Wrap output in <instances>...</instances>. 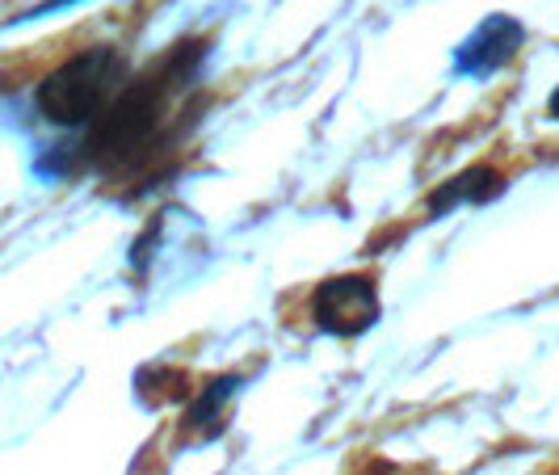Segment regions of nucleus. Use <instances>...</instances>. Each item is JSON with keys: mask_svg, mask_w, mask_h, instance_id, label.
I'll return each mask as SVG.
<instances>
[{"mask_svg": "<svg viewBox=\"0 0 559 475\" xmlns=\"http://www.w3.org/2000/svg\"><path fill=\"white\" fill-rule=\"evenodd\" d=\"M127 56L114 47H88L76 59L56 68L47 81L38 84L34 102L38 114L56 127H84L97 122L106 106L127 88Z\"/></svg>", "mask_w": 559, "mask_h": 475, "instance_id": "1", "label": "nucleus"}, {"mask_svg": "<svg viewBox=\"0 0 559 475\" xmlns=\"http://www.w3.org/2000/svg\"><path fill=\"white\" fill-rule=\"evenodd\" d=\"M311 320L329 336H362L379 320V290L362 274H336L311 295Z\"/></svg>", "mask_w": 559, "mask_h": 475, "instance_id": "2", "label": "nucleus"}, {"mask_svg": "<svg viewBox=\"0 0 559 475\" xmlns=\"http://www.w3.org/2000/svg\"><path fill=\"white\" fill-rule=\"evenodd\" d=\"M522 43H526L522 22L497 13V17L479 22L476 34H467V43L454 51V72L459 76H492L522 51Z\"/></svg>", "mask_w": 559, "mask_h": 475, "instance_id": "3", "label": "nucleus"}, {"mask_svg": "<svg viewBox=\"0 0 559 475\" xmlns=\"http://www.w3.org/2000/svg\"><path fill=\"white\" fill-rule=\"evenodd\" d=\"M497 190H501V177H497L488 165H476V168H467L463 177H450L447 186L429 198V211H433V215H447V211H454V206L488 202Z\"/></svg>", "mask_w": 559, "mask_h": 475, "instance_id": "4", "label": "nucleus"}, {"mask_svg": "<svg viewBox=\"0 0 559 475\" xmlns=\"http://www.w3.org/2000/svg\"><path fill=\"white\" fill-rule=\"evenodd\" d=\"M240 375H227V379H215L206 392L198 395L194 404H190V417H186V425L190 429H215L219 420L227 417V408H231V400H236V392H240Z\"/></svg>", "mask_w": 559, "mask_h": 475, "instance_id": "5", "label": "nucleus"}, {"mask_svg": "<svg viewBox=\"0 0 559 475\" xmlns=\"http://www.w3.org/2000/svg\"><path fill=\"white\" fill-rule=\"evenodd\" d=\"M551 118H559V88L551 93Z\"/></svg>", "mask_w": 559, "mask_h": 475, "instance_id": "6", "label": "nucleus"}]
</instances>
